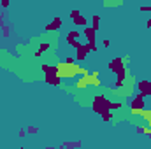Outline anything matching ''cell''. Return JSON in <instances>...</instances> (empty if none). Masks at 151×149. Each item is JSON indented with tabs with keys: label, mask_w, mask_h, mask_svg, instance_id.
Instances as JSON below:
<instances>
[{
	"label": "cell",
	"mask_w": 151,
	"mask_h": 149,
	"mask_svg": "<svg viewBox=\"0 0 151 149\" xmlns=\"http://www.w3.org/2000/svg\"><path fill=\"white\" fill-rule=\"evenodd\" d=\"M150 9H151V5H148V4H146V5H141V7H139V11H141V12H150Z\"/></svg>",
	"instance_id": "18"
},
{
	"label": "cell",
	"mask_w": 151,
	"mask_h": 149,
	"mask_svg": "<svg viewBox=\"0 0 151 149\" xmlns=\"http://www.w3.org/2000/svg\"><path fill=\"white\" fill-rule=\"evenodd\" d=\"M69 16H70V19H72V23H74V25H77V27H88V19L81 14V11H79V9H72Z\"/></svg>",
	"instance_id": "5"
},
{
	"label": "cell",
	"mask_w": 151,
	"mask_h": 149,
	"mask_svg": "<svg viewBox=\"0 0 151 149\" xmlns=\"http://www.w3.org/2000/svg\"><path fill=\"white\" fill-rule=\"evenodd\" d=\"M63 65H67V67H74V65H77V62H76V56H65V60H63Z\"/></svg>",
	"instance_id": "14"
},
{
	"label": "cell",
	"mask_w": 151,
	"mask_h": 149,
	"mask_svg": "<svg viewBox=\"0 0 151 149\" xmlns=\"http://www.w3.org/2000/svg\"><path fill=\"white\" fill-rule=\"evenodd\" d=\"M102 119H104V121H113V119H114L113 112H109V114H106V116H102Z\"/></svg>",
	"instance_id": "19"
},
{
	"label": "cell",
	"mask_w": 151,
	"mask_h": 149,
	"mask_svg": "<svg viewBox=\"0 0 151 149\" xmlns=\"http://www.w3.org/2000/svg\"><path fill=\"white\" fill-rule=\"evenodd\" d=\"M44 149H63V146H58V148H53V146H46Z\"/></svg>",
	"instance_id": "23"
},
{
	"label": "cell",
	"mask_w": 151,
	"mask_h": 149,
	"mask_svg": "<svg viewBox=\"0 0 151 149\" xmlns=\"http://www.w3.org/2000/svg\"><path fill=\"white\" fill-rule=\"evenodd\" d=\"M135 132H137L139 135H146V132H148V128H144V126H141V125H137V126H135Z\"/></svg>",
	"instance_id": "15"
},
{
	"label": "cell",
	"mask_w": 151,
	"mask_h": 149,
	"mask_svg": "<svg viewBox=\"0 0 151 149\" xmlns=\"http://www.w3.org/2000/svg\"><path fill=\"white\" fill-rule=\"evenodd\" d=\"M19 137H21V139L27 137V130H25V128H19Z\"/></svg>",
	"instance_id": "21"
},
{
	"label": "cell",
	"mask_w": 151,
	"mask_h": 149,
	"mask_svg": "<svg viewBox=\"0 0 151 149\" xmlns=\"http://www.w3.org/2000/svg\"><path fill=\"white\" fill-rule=\"evenodd\" d=\"M144 107H146V98H144L141 93H137V95L130 100V111H134L135 114H139Z\"/></svg>",
	"instance_id": "4"
},
{
	"label": "cell",
	"mask_w": 151,
	"mask_h": 149,
	"mask_svg": "<svg viewBox=\"0 0 151 149\" xmlns=\"http://www.w3.org/2000/svg\"><path fill=\"white\" fill-rule=\"evenodd\" d=\"M18 149H25V148H21V146H19V148H18Z\"/></svg>",
	"instance_id": "24"
},
{
	"label": "cell",
	"mask_w": 151,
	"mask_h": 149,
	"mask_svg": "<svg viewBox=\"0 0 151 149\" xmlns=\"http://www.w3.org/2000/svg\"><path fill=\"white\" fill-rule=\"evenodd\" d=\"M100 21H102V18H100L99 14H93V16H91V28H93L95 32L100 28Z\"/></svg>",
	"instance_id": "12"
},
{
	"label": "cell",
	"mask_w": 151,
	"mask_h": 149,
	"mask_svg": "<svg viewBox=\"0 0 151 149\" xmlns=\"http://www.w3.org/2000/svg\"><path fill=\"white\" fill-rule=\"evenodd\" d=\"M27 133H30V135L39 133V126H28V128H27Z\"/></svg>",
	"instance_id": "17"
},
{
	"label": "cell",
	"mask_w": 151,
	"mask_h": 149,
	"mask_svg": "<svg viewBox=\"0 0 151 149\" xmlns=\"http://www.w3.org/2000/svg\"><path fill=\"white\" fill-rule=\"evenodd\" d=\"M62 25H63V19H62L60 16H55V18L46 25V32H56L58 28H62Z\"/></svg>",
	"instance_id": "7"
},
{
	"label": "cell",
	"mask_w": 151,
	"mask_h": 149,
	"mask_svg": "<svg viewBox=\"0 0 151 149\" xmlns=\"http://www.w3.org/2000/svg\"><path fill=\"white\" fill-rule=\"evenodd\" d=\"M40 69L44 72V81L47 84H51V86H60L62 84V75H60L58 65H47V63H44V65H40Z\"/></svg>",
	"instance_id": "2"
},
{
	"label": "cell",
	"mask_w": 151,
	"mask_h": 149,
	"mask_svg": "<svg viewBox=\"0 0 151 149\" xmlns=\"http://www.w3.org/2000/svg\"><path fill=\"white\" fill-rule=\"evenodd\" d=\"M121 107H123V104H121V102H111V111H116V109L119 111Z\"/></svg>",
	"instance_id": "16"
},
{
	"label": "cell",
	"mask_w": 151,
	"mask_h": 149,
	"mask_svg": "<svg viewBox=\"0 0 151 149\" xmlns=\"http://www.w3.org/2000/svg\"><path fill=\"white\" fill-rule=\"evenodd\" d=\"M86 56H88V53L84 51V47H83V44L76 49V62L79 63V62H84L86 60Z\"/></svg>",
	"instance_id": "10"
},
{
	"label": "cell",
	"mask_w": 151,
	"mask_h": 149,
	"mask_svg": "<svg viewBox=\"0 0 151 149\" xmlns=\"http://www.w3.org/2000/svg\"><path fill=\"white\" fill-rule=\"evenodd\" d=\"M137 90H139V93L146 98V97H151V81H146V79H142V81H139L137 82Z\"/></svg>",
	"instance_id": "6"
},
{
	"label": "cell",
	"mask_w": 151,
	"mask_h": 149,
	"mask_svg": "<svg viewBox=\"0 0 151 149\" xmlns=\"http://www.w3.org/2000/svg\"><path fill=\"white\" fill-rule=\"evenodd\" d=\"M83 35L86 37V42H88V44L97 46V39H95V37H97V32H95L91 27H86V28L83 30Z\"/></svg>",
	"instance_id": "8"
},
{
	"label": "cell",
	"mask_w": 151,
	"mask_h": 149,
	"mask_svg": "<svg viewBox=\"0 0 151 149\" xmlns=\"http://www.w3.org/2000/svg\"><path fill=\"white\" fill-rule=\"evenodd\" d=\"M9 5H11V2H9V0H2V2H0V7H2V9H7Z\"/></svg>",
	"instance_id": "20"
},
{
	"label": "cell",
	"mask_w": 151,
	"mask_h": 149,
	"mask_svg": "<svg viewBox=\"0 0 151 149\" xmlns=\"http://www.w3.org/2000/svg\"><path fill=\"white\" fill-rule=\"evenodd\" d=\"M91 109H93V112H97L100 117L106 116V114H109V112H113L111 111V100L106 98L104 95H97V97H93Z\"/></svg>",
	"instance_id": "3"
},
{
	"label": "cell",
	"mask_w": 151,
	"mask_h": 149,
	"mask_svg": "<svg viewBox=\"0 0 151 149\" xmlns=\"http://www.w3.org/2000/svg\"><path fill=\"white\" fill-rule=\"evenodd\" d=\"M150 146H151V137H150Z\"/></svg>",
	"instance_id": "25"
},
{
	"label": "cell",
	"mask_w": 151,
	"mask_h": 149,
	"mask_svg": "<svg viewBox=\"0 0 151 149\" xmlns=\"http://www.w3.org/2000/svg\"><path fill=\"white\" fill-rule=\"evenodd\" d=\"M79 37H81V34L77 32V30H70L67 35H65V40L69 42V40H79Z\"/></svg>",
	"instance_id": "13"
},
{
	"label": "cell",
	"mask_w": 151,
	"mask_h": 149,
	"mask_svg": "<svg viewBox=\"0 0 151 149\" xmlns=\"http://www.w3.org/2000/svg\"><path fill=\"white\" fill-rule=\"evenodd\" d=\"M49 47H51V44H49V42H40V44H39V47H37V51H35L34 54L39 58V56H42V53H46Z\"/></svg>",
	"instance_id": "11"
},
{
	"label": "cell",
	"mask_w": 151,
	"mask_h": 149,
	"mask_svg": "<svg viewBox=\"0 0 151 149\" xmlns=\"http://www.w3.org/2000/svg\"><path fill=\"white\" fill-rule=\"evenodd\" d=\"M107 69L116 75V82L114 84L118 88H121L125 79H127V63L123 62V56H114L113 60L107 63Z\"/></svg>",
	"instance_id": "1"
},
{
	"label": "cell",
	"mask_w": 151,
	"mask_h": 149,
	"mask_svg": "<svg viewBox=\"0 0 151 149\" xmlns=\"http://www.w3.org/2000/svg\"><path fill=\"white\" fill-rule=\"evenodd\" d=\"M109 46H111V40H109V39H106V40H104V47H109Z\"/></svg>",
	"instance_id": "22"
},
{
	"label": "cell",
	"mask_w": 151,
	"mask_h": 149,
	"mask_svg": "<svg viewBox=\"0 0 151 149\" xmlns=\"http://www.w3.org/2000/svg\"><path fill=\"white\" fill-rule=\"evenodd\" d=\"M62 146H63V149H79L83 146V142L81 140H63Z\"/></svg>",
	"instance_id": "9"
}]
</instances>
